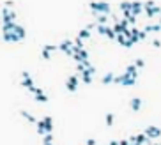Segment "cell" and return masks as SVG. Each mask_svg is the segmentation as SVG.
Returning <instances> with one entry per match:
<instances>
[{
	"mask_svg": "<svg viewBox=\"0 0 161 145\" xmlns=\"http://www.w3.org/2000/svg\"><path fill=\"white\" fill-rule=\"evenodd\" d=\"M89 7L92 9V14H110V4L106 2H89Z\"/></svg>",
	"mask_w": 161,
	"mask_h": 145,
	"instance_id": "cell-1",
	"label": "cell"
},
{
	"mask_svg": "<svg viewBox=\"0 0 161 145\" xmlns=\"http://www.w3.org/2000/svg\"><path fill=\"white\" fill-rule=\"evenodd\" d=\"M136 78H133V76H129V74H119V76H115V80H113V83H117V85H124V87H133V85H136Z\"/></svg>",
	"mask_w": 161,
	"mask_h": 145,
	"instance_id": "cell-2",
	"label": "cell"
},
{
	"mask_svg": "<svg viewBox=\"0 0 161 145\" xmlns=\"http://www.w3.org/2000/svg\"><path fill=\"white\" fill-rule=\"evenodd\" d=\"M21 76H23V80H21V87H27L30 92H37V87L34 85V80L30 78V74H29V71H21Z\"/></svg>",
	"mask_w": 161,
	"mask_h": 145,
	"instance_id": "cell-3",
	"label": "cell"
},
{
	"mask_svg": "<svg viewBox=\"0 0 161 145\" xmlns=\"http://www.w3.org/2000/svg\"><path fill=\"white\" fill-rule=\"evenodd\" d=\"M66 89L69 90V92H76V89H78V76L76 74H73L67 78V82H66Z\"/></svg>",
	"mask_w": 161,
	"mask_h": 145,
	"instance_id": "cell-4",
	"label": "cell"
},
{
	"mask_svg": "<svg viewBox=\"0 0 161 145\" xmlns=\"http://www.w3.org/2000/svg\"><path fill=\"white\" fill-rule=\"evenodd\" d=\"M145 135L149 136V138H159L161 136V129L159 127H156V126H147L145 127Z\"/></svg>",
	"mask_w": 161,
	"mask_h": 145,
	"instance_id": "cell-5",
	"label": "cell"
},
{
	"mask_svg": "<svg viewBox=\"0 0 161 145\" xmlns=\"http://www.w3.org/2000/svg\"><path fill=\"white\" fill-rule=\"evenodd\" d=\"M14 20H16V12L7 9V7H2V21H14Z\"/></svg>",
	"mask_w": 161,
	"mask_h": 145,
	"instance_id": "cell-6",
	"label": "cell"
},
{
	"mask_svg": "<svg viewBox=\"0 0 161 145\" xmlns=\"http://www.w3.org/2000/svg\"><path fill=\"white\" fill-rule=\"evenodd\" d=\"M94 72H96V67H94V66H89V67H87V71L81 74V82L89 85V83L92 82V74H94Z\"/></svg>",
	"mask_w": 161,
	"mask_h": 145,
	"instance_id": "cell-7",
	"label": "cell"
},
{
	"mask_svg": "<svg viewBox=\"0 0 161 145\" xmlns=\"http://www.w3.org/2000/svg\"><path fill=\"white\" fill-rule=\"evenodd\" d=\"M4 41L5 42H18V41H21V37L16 32H4Z\"/></svg>",
	"mask_w": 161,
	"mask_h": 145,
	"instance_id": "cell-8",
	"label": "cell"
},
{
	"mask_svg": "<svg viewBox=\"0 0 161 145\" xmlns=\"http://www.w3.org/2000/svg\"><path fill=\"white\" fill-rule=\"evenodd\" d=\"M55 50H59V46H53V44H46V46L43 48V59H44V60H50L51 52H55Z\"/></svg>",
	"mask_w": 161,
	"mask_h": 145,
	"instance_id": "cell-9",
	"label": "cell"
},
{
	"mask_svg": "<svg viewBox=\"0 0 161 145\" xmlns=\"http://www.w3.org/2000/svg\"><path fill=\"white\" fill-rule=\"evenodd\" d=\"M142 11H143V2H131V14L133 16H138Z\"/></svg>",
	"mask_w": 161,
	"mask_h": 145,
	"instance_id": "cell-10",
	"label": "cell"
},
{
	"mask_svg": "<svg viewBox=\"0 0 161 145\" xmlns=\"http://www.w3.org/2000/svg\"><path fill=\"white\" fill-rule=\"evenodd\" d=\"M34 99H36V101H37V103H46V101H48V99H50V97H48V96H46V94L43 92V90H41V89H37V92L34 94Z\"/></svg>",
	"mask_w": 161,
	"mask_h": 145,
	"instance_id": "cell-11",
	"label": "cell"
},
{
	"mask_svg": "<svg viewBox=\"0 0 161 145\" xmlns=\"http://www.w3.org/2000/svg\"><path fill=\"white\" fill-rule=\"evenodd\" d=\"M126 74H129V76H133V78H136V80H138V67H136L135 64L128 66V67H126Z\"/></svg>",
	"mask_w": 161,
	"mask_h": 145,
	"instance_id": "cell-12",
	"label": "cell"
},
{
	"mask_svg": "<svg viewBox=\"0 0 161 145\" xmlns=\"http://www.w3.org/2000/svg\"><path fill=\"white\" fill-rule=\"evenodd\" d=\"M129 106H131V110H133V112H138V110L142 108V99H140V97H133V99H131V103H129Z\"/></svg>",
	"mask_w": 161,
	"mask_h": 145,
	"instance_id": "cell-13",
	"label": "cell"
},
{
	"mask_svg": "<svg viewBox=\"0 0 161 145\" xmlns=\"http://www.w3.org/2000/svg\"><path fill=\"white\" fill-rule=\"evenodd\" d=\"M143 12H145L149 18H152V16H156V14H161V7L154 5V7H149V9H143Z\"/></svg>",
	"mask_w": 161,
	"mask_h": 145,
	"instance_id": "cell-14",
	"label": "cell"
},
{
	"mask_svg": "<svg viewBox=\"0 0 161 145\" xmlns=\"http://www.w3.org/2000/svg\"><path fill=\"white\" fill-rule=\"evenodd\" d=\"M43 120H44V126H46V135H51V131H53V119L51 117H44Z\"/></svg>",
	"mask_w": 161,
	"mask_h": 145,
	"instance_id": "cell-15",
	"label": "cell"
},
{
	"mask_svg": "<svg viewBox=\"0 0 161 145\" xmlns=\"http://www.w3.org/2000/svg\"><path fill=\"white\" fill-rule=\"evenodd\" d=\"M36 129H37V133H39L41 136H46V126H44V120H37Z\"/></svg>",
	"mask_w": 161,
	"mask_h": 145,
	"instance_id": "cell-16",
	"label": "cell"
},
{
	"mask_svg": "<svg viewBox=\"0 0 161 145\" xmlns=\"http://www.w3.org/2000/svg\"><path fill=\"white\" fill-rule=\"evenodd\" d=\"M20 113H21V117H23V119H27V120H29L30 124H37V120H36V117H32V115L29 113V112H25V110H21Z\"/></svg>",
	"mask_w": 161,
	"mask_h": 145,
	"instance_id": "cell-17",
	"label": "cell"
},
{
	"mask_svg": "<svg viewBox=\"0 0 161 145\" xmlns=\"http://www.w3.org/2000/svg\"><path fill=\"white\" fill-rule=\"evenodd\" d=\"M12 32H16V34L20 35V37H21V41H23V39H25V35H27V32H25V29H23L21 25H18V23H16V27H14V30H12Z\"/></svg>",
	"mask_w": 161,
	"mask_h": 145,
	"instance_id": "cell-18",
	"label": "cell"
},
{
	"mask_svg": "<svg viewBox=\"0 0 161 145\" xmlns=\"http://www.w3.org/2000/svg\"><path fill=\"white\" fill-rule=\"evenodd\" d=\"M113 80H115V74H113V72H106V74L103 76V80H101V82L106 85V83H113Z\"/></svg>",
	"mask_w": 161,
	"mask_h": 145,
	"instance_id": "cell-19",
	"label": "cell"
},
{
	"mask_svg": "<svg viewBox=\"0 0 161 145\" xmlns=\"http://www.w3.org/2000/svg\"><path fill=\"white\" fill-rule=\"evenodd\" d=\"M78 37H80L81 41H83V39H89V37H91V30H87V29L80 30V32H78Z\"/></svg>",
	"mask_w": 161,
	"mask_h": 145,
	"instance_id": "cell-20",
	"label": "cell"
},
{
	"mask_svg": "<svg viewBox=\"0 0 161 145\" xmlns=\"http://www.w3.org/2000/svg\"><path fill=\"white\" fill-rule=\"evenodd\" d=\"M159 30H161L159 23H158V25H147V27H145V32H147V34H149V32H159Z\"/></svg>",
	"mask_w": 161,
	"mask_h": 145,
	"instance_id": "cell-21",
	"label": "cell"
},
{
	"mask_svg": "<svg viewBox=\"0 0 161 145\" xmlns=\"http://www.w3.org/2000/svg\"><path fill=\"white\" fill-rule=\"evenodd\" d=\"M106 37L108 39H117V34L113 32V27H106Z\"/></svg>",
	"mask_w": 161,
	"mask_h": 145,
	"instance_id": "cell-22",
	"label": "cell"
},
{
	"mask_svg": "<svg viewBox=\"0 0 161 145\" xmlns=\"http://www.w3.org/2000/svg\"><path fill=\"white\" fill-rule=\"evenodd\" d=\"M98 18V25H106V14H94Z\"/></svg>",
	"mask_w": 161,
	"mask_h": 145,
	"instance_id": "cell-23",
	"label": "cell"
},
{
	"mask_svg": "<svg viewBox=\"0 0 161 145\" xmlns=\"http://www.w3.org/2000/svg\"><path fill=\"white\" fill-rule=\"evenodd\" d=\"M119 7L122 9V12H126V11H131V2H121V4H119Z\"/></svg>",
	"mask_w": 161,
	"mask_h": 145,
	"instance_id": "cell-24",
	"label": "cell"
},
{
	"mask_svg": "<svg viewBox=\"0 0 161 145\" xmlns=\"http://www.w3.org/2000/svg\"><path fill=\"white\" fill-rule=\"evenodd\" d=\"M115 41L119 42V44H121V46H124V44H126V41H128V37H126V35H124V34H119V35H117V39H115Z\"/></svg>",
	"mask_w": 161,
	"mask_h": 145,
	"instance_id": "cell-25",
	"label": "cell"
},
{
	"mask_svg": "<svg viewBox=\"0 0 161 145\" xmlns=\"http://www.w3.org/2000/svg\"><path fill=\"white\" fill-rule=\"evenodd\" d=\"M106 27H108V25H98V29H96V30H98V34H101V35H106Z\"/></svg>",
	"mask_w": 161,
	"mask_h": 145,
	"instance_id": "cell-26",
	"label": "cell"
},
{
	"mask_svg": "<svg viewBox=\"0 0 161 145\" xmlns=\"http://www.w3.org/2000/svg\"><path fill=\"white\" fill-rule=\"evenodd\" d=\"M50 143H53V136H51V135H46L44 138H43V145H50Z\"/></svg>",
	"mask_w": 161,
	"mask_h": 145,
	"instance_id": "cell-27",
	"label": "cell"
},
{
	"mask_svg": "<svg viewBox=\"0 0 161 145\" xmlns=\"http://www.w3.org/2000/svg\"><path fill=\"white\" fill-rule=\"evenodd\" d=\"M113 32L119 35V34H122V27H121V23L117 21V23H113Z\"/></svg>",
	"mask_w": 161,
	"mask_h": 145,
	"instance_id": "cell-28",
	"label": "cell"
},
{
	"mask_svg": "<svg viewBox=\"0 0 161 145\" xmlns=\"http://www.w3.org/2000/svg\"><path fill=\"white\" fill-rule=\"evenodd\" d=\"M74 46L80 48V50H83V41H81L80 37H74Z\"/></svg>",
	"mask_w": 161,
	"mask_h": 145,
	"instance_id": "cell-29",
	"label": "cell"
},
{
	"mask_svg": "<svg viewBox=\"0 0 161 145\" xmlns=\"http://www.w3.org/2000/svg\"><path fill=\"white\" fill-rule=\"evenodd\" d=\"M135 66H136L138 69H142V67H145V62H143L142 59H136V60H135Z\"/></svg>",
	"mask_w": 161,
	"mask_h": 145,
	"instance_id": "cell-30",
	"label": "cell"
},
{
	"mask_svg": "<svg viewBox=\"0 0 161 145\" xmlns=\"http://www.w3.org/2000/svg\"><path fill=\"white\" fill-rule=\"evenodd\" d=\"M113 124V113H106V126Z\"/></svg>",
	"mask_w": 161,
	"mask_h": 145,
	"instance_id": "cell-31",
	"label": "cell"
},
{
	"mask_svg": "<svg viewBox=\"0 0 161 145\" xmlns=\"http://www.w3.org/2000/svg\"><path fill=\"white\" fill-rule=\"evenodd\" d=\"M128 21H129V25L136 27V16H131V18H128Z\"/></svg>",
	"mask_w": 161,
	"mask_h": 145,
	"instance_id": "cell-32",
	"label": "cell"
},
{
	"mask_svg": "<svg viewBox=\"0 0 161 145\" xmlns=\"http://www.w3.org/2000/svg\"><path fill=\"white\" fill-rule=\"evenodd\" d=\"M145 39H147V32L140 30V41H145Z\"/></svg>",
	"mask_w": 161,
	"mask_h": 145,
	"instance_id": "cell-33",
	"label": "cell"
},
{
	"mask_svg": "<svg viewBox=\"0 0 161 145\" xmlns=\"http://www.w3.org/2000/svg\"><path fill=\"white\" fill-rule=\"evenodd\" d=\"M92 29H98V23H89L87 25V30H92Z\"/></svg>",
	"mask_w": 161,
	"mask_h": 145,
	"instance_id": "cell-34",
	"label": "cell"
},
{
	"mask_svg": "<svg viewBox=\"0 0 161 145\" xmlns=\"http://www.w3.org/2000/svg\"><path fill=\"white\" fill-rule=\"evenodd\" d=\"M152 44H154L156 48H159V46H161V41H159V39H154V41H152Z\"/></svg>",
	"mask_w": 161,
	"mask_h": 145,
	"instance_id": "cell-35",
	"label": "cell"
},
{
	"mask_svg": "<svg viewBox=\"0 0 161 145\" xmlns=\"http://www.w3.org/2000/svg\"><path fill=\"white\" fill-rule=\"evenodd\" d=\"M131 46H133V41H131V39H128V41H126V44H124V48H131Z\"/></svg>",
	"mask_w": 161,
	"mask_h": 145,
	"instance_id": "cell-36",
	"label": "cell"
},
{
	"mask_svg": "<svg viewBox=\"0 0 161 145\" xmlns=\"http://www.w3.org/2000/svg\"><path fill=\"white\" fill-rule=\"evenodd\" d=\"M87 145H96V140H94V138H89V140H87Z\"/></svg>",
	"mask_w": 161,
	"mask_h": 145,
	"instance_id": "cell-37",
	"label": "cell"
},
{
	"mask_svg": "<svg viewBox=\"0 0 161 145\" xmlns=\"http://www.w3.org/2000/svg\"><path fill=\"white\" fill-rule=\"evenodd\" d=\"M110 145H121V142H117V140H111Z\"/></svg>",
	"mask_w": 161,
	"mask_h": 145,
	"instance_id": "cell-38",
	"label": "cell"
},
{
	"mask_svg": "<svg viewBox=\"0 0 161 145\" xmlns=\"http://www.w3.org/2000/svg\"><path fill=\"white\" fill-rule=\"evenodd\" d=\"M121 145H129V140H121Z\"/></svg>",
	"mask_w": 161,
	"mask_h": 145,
	"instance_id": "cell-39",
	"label": "cell"
},
{
	"mask_svg": "<svg viewBox=\"0 0 161 145\" xmlns=\"http://www.w3.org/2000/svg\"><path fill=\"white\" fill-rule=\"evenodd\" d=\"M129 145H140V143H129Z\"/></svg>",
	"mask_w": 161,
	"mask_h": 145,
	"instance_id": "cell-40",
	"label": "cell"
},
{
	"mask_svg": "<svg viewBox=\"0 0 161 145\" xmlns=\"http://www.w3.org/2000/svg\"><path fill=\"white\" fill-rule=\"evenodd\" d=\"M154 145H161V143H154Z\"/></svg>",
	"mask_w": 161,
	"mask_h": 145,
	"instance_id": "cell-41",
	"label": "cell"
},
{
	"mask_svg": "<svg viewBox=\"0 0 161 145\" xmlns=\"http://www.w3.org/2000/svg\"><path fill=\"white\" fill-rule=\"evenodd\" d=\"M159 27H161V21H159Z\"/></svg>",
	"mask_w": 161,
	"mask_h": 145,
	"instance_id": "cell-42",
	"label": "cell"
},
{
	"mask_svg": "<svg viewBox=\"0 0 161 145\" xmlns=\"http://www.w3.org/2000/svg\"><path fill=\"white\" fill-rule=\"evenodd\" d=\"M50 145H53V143H50Z\"/></svg>",
	"mask_w": 161,
	"mask_h": 145,
	"instance_id": "cell-43",
	"label": "cell"
}]
</instances>
